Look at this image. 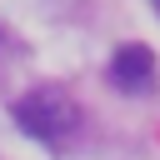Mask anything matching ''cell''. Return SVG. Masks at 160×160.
Wrapping results in <instances>:
<instances>
[{"instance_id":"1","label":"cell","mask_w":160,"mask_h":160,"mask_svg":"<svg viewBox=\"0 0 160 160\" xmlns=\"http://www.w3.org/2000/svg\"><path fill=\"white\" fill-rule=\"evenodd\" d=\"M15 120H20V130L35 135V140H60V135L75 130L80 110H75V100H70L60 85H40V90H25V95L15 100Z\"/></svg>"},{"instance_id":"2","label":"cell","mask_w":160,"mask_h":160,"mask_svg":"<svg viewBox=\"0 0 160 160\" xmlns=\"http://www.w3.org/2000/svg\"><path fill=\"white\" fill-rule=\"evenodd\" d=\"M110 80H115L125 95L150 90V80H155V55H150V45H120L115 60H110Z\"/></svg>"},{"instance_id":"3","label":"cell","mask_w":160,"mask_h":160,"mask_svg":"<svg viewBox=\"0 0 160 160\" xmlns=\"http://www.w3.org/2000/svg\"><path fill=\"white\" fill-rule=\"evenodd\" d=\"M155 15H160V0H155Z\"/></svg>"}]
</instances>
